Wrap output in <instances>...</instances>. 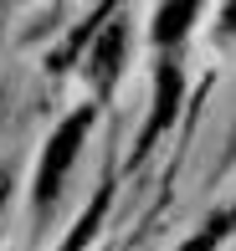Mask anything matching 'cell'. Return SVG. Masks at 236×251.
Segmentation results:
<instances>
[{
    "mask_svg": "<svg viewBox=\"0 0 236 251\" xmlns=\"http://www.w3.org/2000/svg\"><path fill=\"white\" fill-rule=\"evenodd\" d=\"M226 236H236V200L226 205V210H216L206 226H200V236H190V241L180 246V251H216L221 241H226Z\"/></svg>",
    "mask_w": 236,
    "mask_h": 251,
    "instance_id": "5b68a950",
    "label": "cell"
},
{
    "mask_svg": "<svg viewBox=\"0 0 236 251\" xmlns=\"http://www.w3.org/2000/svg\"><path fill=\"white\" fill-rule=\"evenodd\" d=\"M123 56H129V16H108L103 26L93 21V47H87V77H93V87H98L103 98L118 87Z\"/></svg>",
    "mask_w": 236,
    "mask_h": 251,
    "instance_id": "7a4b0ae2",
    "label": "cell"
},
{
    "mask_svg": "<svg viewBox=\"0 0 236 251\" xmlns=\"http://www.w3.org/2000/svg\"><path fill=\"white\" fill-rule=\"evenodd\" d=\"M180 93H185L180 62H175V56H159V67H154V113H149V123H144V133H139V154H144V149H149V144L175 123V113H180Z\"/></svg>",
    "mask_w": 236,
    "mask_h": 251,
    "instance_id": "3957f363",
    "label": "cell"
},
{
    "mask_svg": "<svg viewBox=\"0 0 236 251\" xmlns=\"http://www.w3.org/2000/svg\"><path fill=\"white\" fill-rule=\"evenodd\" d=\"M216 41H226V47H236V0L226 10H221V21H216Z\"/></svg>",
    "mask_w": 236,
    "mask_h": 251,
    "instance_id": "8992f818",
    "label": "cell"
},
{
    "mask_svg": "<svg viewBox=\"0 0 236 251\" xmlns=\"http://www.w3.org/2000/svg\"><path fill=\"white\" fill-rule=\"evenodd\" d=\"M5 5H10V0H0V16H5Z\"/></svg>",
    "mask_w": 236,
    "mask_h": 251,
    "instance_id": "ba28073f",
    "label": "cell"
},
{
    "mask_svg": "<svg viewBox=\"0 0 236 251\" xmlns=\"http://www.w3.org/2000/svg\"><path fill=\"white\" fill-rule=\"evenodd\" d=\"M5 195H10V175H0V210H5Z\"/></svg>",
    "mask_w": 236,
    "mask_h": 251,
    "instance_id": "52a82bcc",
    "label": "cell"
},
{
    "mask_svg": "<svg viewBox=\"0 0 236 251\" xmlns=\"http://www.w3.org/2000/svg\"><path fill=\"white\" fill-rule=\"evenodd\" d=\"M200 5H206V0H159V10H154V21H149L154 47H175V41H185V31L195 26Z\"/></svg>",
    "mask_w": 236,
    "mask_h": 251,
    "instance_id": "277c9868",
    "label": "cell"
},
{
    "mask_svg": "<svg viewBox=\"0 0 236 251\" xmlns=\"http://www.w3.org/2000/svg\"><path fill=\"white\" fill-rule=\"evenodd\" d=\"M93 118H98V108H77L47 139V154H41V164H36V190H31V200H36L41 215H47V205L62 195V179H67V169L77 164V154H82V139H87V128H93Z\"/></svg>",
    "mask_w": 236,
    "mask_h": 251,
    "instance_id": "6da1fadb",
    "label": "cell"
}]
</instances>
